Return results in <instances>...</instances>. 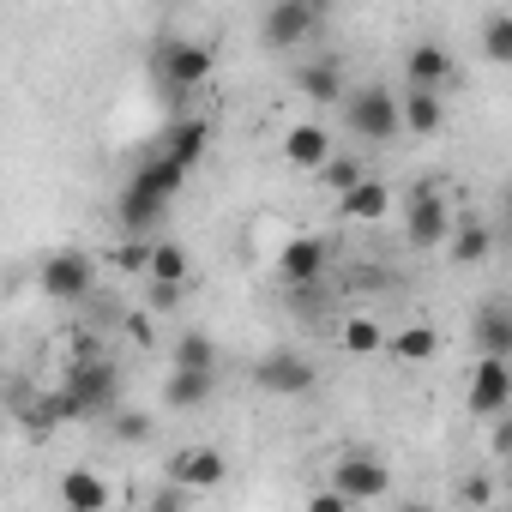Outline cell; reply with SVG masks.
I'll list each match as a JSON object with an SVG mask.
<instances>
[{
    "label": "cell",
    "mask_w": 512,
    "mask_h": 512,
    "mask_svg": "<svg viewBox=\"0 0 512 512\" xmlns=\"http://www.w3.org/2000/svg\"><path fill=\"white\" fill-rule=\"evenodd\" d=\"M181 181H187V169H181V163H175L169 151L145 157V163H139V169L127 175V193H121V229H127V235H139V229L163 223V211L175 205Z\"/></svg>",
    "instance_id": "obj_1"
},
{
    "label": "cell",
    "mask_w": 512,
    "mask_h": 512,
    "mask_svg": "<svg viewBox=\"0 0 512 512\" xmlns=\"http://www.w3.org/2000/svg\"><path fill=\"white\" fill-rule=\"evenodd\" d=\"M338 103H344L350 133H356V139H368V145H386V139H398V133H404V127H398V91H386V85L344 91Z\"/></svg>",
    "instance_id": "obj_2"
},
{
    "label": "cell",
    "mask_w": 512,
    "mask_h": 512,
    "mask_svg": "<svg viewBox=\"0 0 512 512\" xmlns=\"http://www.w3.org/2000/svg\"><path fill=\"white\" fill-rule=\"evenodd\" d=\"M332 13V0H272L266 19H260V37L266 49H302Z\"/></svg>",
    "instance_id": "obj_3"
},
{
    "label": "cell",
    "mask_w": 512,
    "mask_h": 512,
    "mask_svg": "<svg viewBox=\"0 0 512 512\" xmlns=\"http://www.w3.org/2000/svg\"><path fill=\"white\" fill-rule=\"evenodd\" d=\"M37 290H43L49 302H61V308L85 302V296L97 290V266H91V253H79V247L49 253V260L37 266Z\"/></svg>",
    "instance_id": "obj_4"
},
{
    "label": "cell",
    "mask_w": 512,
    "mask_h": 512,
    "mask_svg": "<svg viewBox=\"0 0 512 512\" xmlns=\"http://www.w3.org/2000/svg\"><path fill=\"white\" fill-rule=\"evenodd\" d=\"M332 488H338L350 506L386 500V494H392V464H386L380 452H362V446H350V452L332 464Z\"/></svg>",
    "instance_id": "obj_5"
},
{
    "label": "cell",
    "mask_w": 512,
    "mask_h": 512,
    "mask_svg": "<svg viewBox=\"0 0 512 512\" xmlns=\"http://www.w3.org/2000/svg\"><path fill=\"white\" fill-rule=\"evenodd\" d=\"M211 73H217L211 43L175 37V43H163V55H157V79H163L169 91H199V85H211Z\"/></svg>",
    "instance_id": "obj_6"
},
{
    "label": "cell",
    "mask_w": 512,
    "mask_h": 512,
    "mask_svg": "<svg viewBox=\"0 0 512 512\" xmlns=\"http://www.w3.org/2000/svg\"><path fill=\"white\" fill-rule=\"evenodd\" d=\"M464 410H470V416H500V410H512V356H488V350H482V362H476L470 380H464Z\"/></svg>",
    "instance_id": "obj_7"
},
{
    "label": "cell",
    "mask_w": 512,
    "mask_h": 512,
    "mask_svg": "<svg viewBox=\"0 0 512 512\" xmlns=\"http://www.w3.org/2000/svg\"><path fill=\"white\" fill-rule=\"evenodd\" d=\"M253 380H260V392H272V398H308L320 386V368L302 350H272V356H260Z\"/></svg>",
    "instance_id": "obj_8"
},
{
    "label": "cell",
    "mask_w": 512,
    "mask_h": 512,
    "mask_svg": "<svg viewBox=\"0 0 512 512\" xmlns=\"http://www.w3.org/2000/svg\"><path fill=\"white\" fill-rule=\"evenodd\" d=\"M326 266H332V247L320 241V235H290L284 247H278V284H290V290H314L320 278H326Z\"/></svg>",
    "instance_id": "obj_9"
},
{
    "label": "cell",
    "mask_w": 512,
    "mask_h": 512,
    "mask_svg": "<svg viewBox=\"0 0 512 512\" xmlns=\"http://www.w3.org/2000/svg\"><path fill=\"white\" fill-rule=\"evenodd\" d=\"M446 229H452L446 193H440V187H416L410 205H404V235H410V247H440Z\"/></svg>",
    "instance_id": "obj_10"
},
{
    "label": "cell",
    "mask_w": 512,
    "mask_h": 512,
    "mask_svg": "<svg viewBox=\"0 0 512 512\" xmlns=\"http://www.w3.org/2000/svg\"><path fill=\"white\" fill-rule=\"evenodd\" d=\"M163 476H169V482H181L187 494H211V488H223L229 458H223L217 446H181V452L163 464Z\"/></svg>",
    "instance_id": "obj_11"
},
{
    "label": "cell",
    "mask_w": 512,
    "mask_h": 512,
    "mask_svg": "<svg viewBox=\"0 0 512 512\" xmlns=\"http://www.w3.org/2000/svg\"><path fill=\"white\" fill-rule=\"evenodd\" d=\"M338 145H332V127L314 115V121H296V127H284V139H278V157L290 163V169H302V175H314L326 157H332Z\"/></svg>",
    "instance_id": "obj_12"
},
{
    "label": "cell",
    "mask_w": 512,
    "mask_h": 512,
    "mask_svg": "<svg viewBox=\"0 0 512 512\" xmlns=\"http://www.w3.org/2000/svg\"><path fill=\"white\" fill-rule=\"evenodd\" d=\"M338 217H344V223H386V217H392V187H386L380 175L350 181V187L338 193Z\"/></svg>",
    "instance_id": "obj_13"
},
{
    "label": "cell",
    "mask_w": 512,
    "mask_h": 512,
    "mask_svg": "<svg viewBox=\"0 0 512 512\" xmlns=\"http://www.w3.org/2000/svg\"><path fill=\"white\" fill-rule=\"evenodd\" d=\"M398 127H404V133H416V139H434V133L446 127V103H440V91L410 85V91L398 97Z\"/></svg>",
    "instance_id": "obj_14"
},
{
    "label": "cell",
    "mask_w": 512,
    "mask_h": 512,
    "mask_svg": "<svg viewBox=\"0 0 512 512\" xmlns=\"http://www.w3.org/2000/svg\"><path fill=\"white\" fill-rule=\"evenodd\" d=\"M446 247H452L458 266H482L488 253H494V223H482V217H452Z\"/></svg>",
    "instance_id": "obj_15"
},
{
    "label": "cell",
    "mask_w": 512,
    "mask_h": 512,
    "mask_svg": "<svg viewBox=\"0 0 512 512\" xmlns=\"http://www.w3.org/2000/svg\"><path fill=\"white\" fill-rule=\"evenodd\" d=\"M404 79L422 85V91H446V85H452V55H446L440 43H410V55H404Z\"/></svg>",
    "instance_id": "obj_16"
},
{
    "label": "cell",
    "mask_w": 512,
    "mask_h": 512,
    "mask_svg": "<svg viewBox=\"0 0 512 512\" xmlns=\"http://www.w3.org/2000/svg\"><path fill=\"white\" fill-rule=\"evenodd\" d=\"M211 392H217V368H169V380H163L169 410H199Z\"/></svg>",
    "instance_id": "obj_17"
},
{
    "label": "cell",
    "mask_w": 512,
    "mask_h": 512,
    "mask_svg": "<svg viewBox=\"0 0 512 512\" xmlns=\"http://www.w3.org/2000/svg\"><path fill=\"white\" fill-rule=\"evenodd\" d=\"M115 500V488L97 476V470H67L61 476V506H73V512H103Z\"/></svg>",
    "instance_id": "obj_18"
},
{
    "label": "cell",
    "mask_w": 512,
    "mask_h": 512,
    "mask_svg": "<svg viewBox=\"0 0 512 512\" xmlns=\"http://www.w3.org/2000/svg\"><path fill=\"white\" fill-rule=\"evenodd\" d=\"M296 91H302L308 103H320V109H326V103H338L350 85H344V67H338V61H314V67H302V73H296Z\"/></svg>",
    "instance_id": "obj_19"
},
{
    "label": "cell",
    "mask_w": 512,
    "mask_h": 512,
    "mask_svg": "<svg viewBox=\"0 0 512 512\" xmlns=\"http://www.w3.org/2000/svg\"><path fill=\"white\" fill-rule=\"evenodd\" d=\"M187 272H193V260H187L181 241H151V253H145V278L151 284H187Z\"/></svg>",
    "instance_id": "obj_20"
},
{
    "label": "cell",
    "mask_w": 512,
    "mask_h": 512,
    "mask_svg": "<svg viewBox=\"0 0 512 512\" xmlns=\"http://www.w3.org/2000/svg\"><path fill=\"white\" fill-rule=\"evenodd\" d=\"M205 145H211V127H205V121H193V115H187V121H175V127H169V139H163V151H169L181 169H193V163L205 157Z\"/></svg>",
    "instance_id": "obj_21"
},
{
    "label": "cell",
    "mask_w": 512,
    "mask_h": 512,
    "mask_svg": "<svg viewBox=\"0 0 512 512\" xmlns=\"http://www.w3.org/2000/svg\"><path fill=\"white\" fill-rule=\"evenodd\" d=\"M338 344H344V356H380L386 350V326L374 314H350L338 326Z\"/></svg>",
    "instance_id": "obj_22"
},
{
    "label": "cell",
    "mask_w": 512,
    "mask_h": 512,
    "mask_svg": "<svg viewBox=\"0 0 512 512\" xmlns=\"http://www.w3.org/2000/svg\"><path fill=\"white\" fill-rule=\"evenodd\" d=\"M386 350H392L404 368H422V362H434L440 338H434V326H404V332H392V338H386Z\"/></svg>",
    "instance_id": "obj_23"
},
{
    "label": "cell",
    "mask_w": 512,
    "mask_h": 512,
    "mask_svg": "<svg viewBox=\"0 0 512 512\" xmlns=\"http://www.w3.org/2000/svg\"><path fill=\"white\" fill-rule=\"evenodd\" d=\"M476 344H482L488 356H512V314H506L500 302H488V308L476 314Z\"/></svg>",
    "instance_id": "obj_24"
},
{
    "label": "cell",
    "mask_w": 512,
    "mask_h": 512,
    "mask_svg": "<svg viewBox=\"0 0 512 512\" xmlns=\"http://www.w3.org/2000/svg\"><path fill=\"white\" fill-rule=\"evenodd\" d=\"M362 175H368V163H362L356 151H332V157H326V163L314 169V181H320V187H326L332 199H338V193H344L350 181H362Z\"/></svg>",
    "instance_id": "obj_25"
},
{
    "label": "cell",
    "mask_w": 512,
    "mask_h": 512,
    "mask_svg": "<svg viewBox=\"0 0 512 512\" xmlns=\"http://www.w3.org/2000/svg\"><path fill=\"white\" fill-rule=\"evenodd\" d=\"M109 434H115L121 446H145V440L157 434V416H151V410H121V404H115V410H109Z\"/></svg>",
    "instance_id": "obj_26"
},
{
    "label": "cell",
    "mask_w": 512,
    "mask_h": 512,
    "mask_svg": "<svg viewBox=\"0 0 512 512\" xmlns=\"http://www.w3.org/2000/svg\"><path fill=\"white\" fill-rule=\"evenodd\" d=\"M482 55H488V67H512V19L506 13L482 19Z\"/></svg>",
    "instance_id": "obj_27"
},
{
    "label": "cell",
    "mask_w": 512,
    "mask_h": 512,
    "mask_svg": "<svg viewBox=\"0 0 512 512\" xmlns=\"http://www.w3.org/2000/svg\"><path fill=\"white\" fill-rule=\"evenodd\" d=\"M169 368H217V344L205 332H181L169 350Z\"/></svg>",
    "instance_id": "obj_28"
},
{
    "label": "cell",
    "mask_w": 512,
    "mask_h": 512,
    "mask_svg": "<svg viewBox=\"0 0 512 512\" xmlns=\"http://www.w3.org/2000/svg\"><path fill=\"white\" fill-rule=\"evenodd\" d=\"M145 253H151V241H121V247H115V266L145 278Z\"/></svg>",
    "instance_id": "obj_29"
},
{
    "label": "cell",
    "mask_w": 512,
    "mask_h": 512,
    "mask_svg": "<svg viewBox=\"0 0 512 512\" xmlns=\"http://www.w3.org/2000/svg\"><path fill=\"white\" fill-rule=\"evenodd\" d=\"M464 500H470V506H488V500H494V482H488V476H470V482H464Z\"/></svg>",
    "instance_id": "obj_30"
},
{
    "label": "cell",
    "mask_w": 512,
    "mask_h": 512,
    "mask_svg": "<svg viewBox=\"0 0 512 512\" xmlns=\"http://www.w3.org/2000/svg\"><path fill=\"white\" fill-rule=\"evenodd\" d=\"M314 512H350V500H344L338 488H320V494H314Z\"/></svg>",
    "instance_id": "obj_31"
},
{
    "label": "cell",
    "mask_w": 512,
    "mask_h": 512,
    "mask_svg": "<svg viewBox=\"0 0 512 512\" xmlns=\"http://www.w3.org/2000/svg\"><path fill=\"white\" fill-rule=\"evenodd\" d=\"M157 7H169V0H157Z\"/></svg>",
    "instance_id": "obj_32"
}]
</instances>
